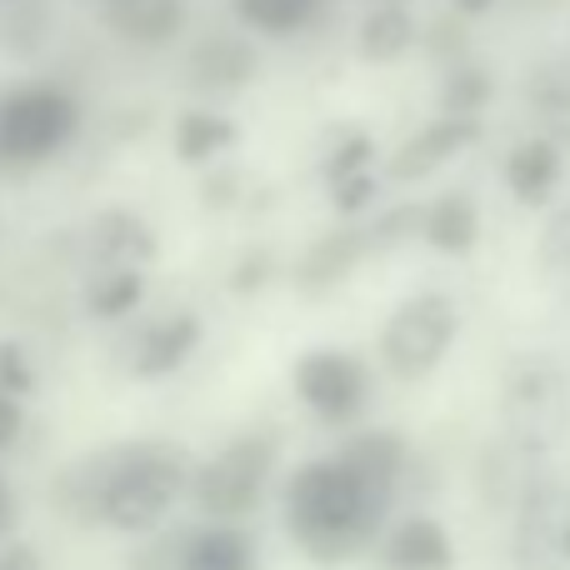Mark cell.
Segmentation results:
<instances>
[{
  "instance_id": "cell-1",
  "label": "cell",
  "mask_w": 570,
  "mask_h": 570,
  "mask_svg": "<svg viewBox=\"0 0 570 570\" xmlns=\"http://www.w3.org/2000/svg\"><path fill=\"white\" fill-rule=\"evenodd\" d=\"M190 475L196 471L186 451L166 441L116 445V451L86 455L66 475V505L110 531H150L190 491Z\"/></svg>"
},
{
  "instance_id": "cell-2",
  "label": "cell",
  "mask_w": 570,
  "mask_h": 570,
  "mask_svg": "<svg viewBox=\"0 0 570 570\" xmlns=\"http://www.w3.org/2000/svg\"><path fill=\"white\" fill-rule=\"evenodd\" d=\"M391 495L371 485L345 455H325L291 475L285 525L315 561H351L385 535Z\"/></svg>"
},
{
  "instance_id": "cell-3",
  "label": "cell",
  "mask_w": 570,
  "mask_h": 570,
  "mask_svg": "<svg viewBox=\"0 0 570 570\" xmlns=\"http://www.w3.org/2000/svg\"><path fill=\"white\" fill-rule=\"evenodd\" d=\"M501 425L521 445L551 455L570 441V371L556 355L525 351L501 375Z\"/></svg>"
},
{
  "instance_id": "cell-4",
  "label": "cell",
  "mask_w": 570,
  "mask_h": 570,
  "mask_svg": "<svg viewBox=\"0 0 570 570\" xmlns=\"http://www.w3.org/2000/svg\"><path fill=\"white\" fill-rule=\"evenodd\" d=\"M80 136V96L56 80H26L0 96V160L40 166Z\"/></svg>"
},
{
  "instance_id": "cell-5",
  "label": "cell",
  "mask_w": 570,
  "mask_h": 570,
  "mask_svg": "<svg viewBox=\"0 0 570 570\" xmlns=\"http://www.w3.org/2000/svg\"><path fill=\"white\" fill-rule=\"evenodd\" d=\"M271 471H276V441L271 435H236L220 445L210 461L196 465L190 475V501L210 515V521H240L266 501Z\"/></svg>"
},
{
  "instance_id": "cell-6",
  "label": "cell",
  "mask_w": 570,
  "mask_h": 570,
  "mask_svg": "<svg viewBox=\"0 0 570 570\" xmlns=\"http://www.w3.org/2000/svg\"><path fill=\"white\" fill-rule=\"evenodd\" d=\"M455 335H461V311L445 291H421L385 321L381 355L391 365L395 381H421L451 355Z\"/></svg>"
},
{
  "instance_id": "cell-7",
  "label": "cell",
  "mask_w": 570,
  "mask_h": 570,
  "mask_svg": "<svg viewBox=\"0 0 570 570\" xmlns=\"http://www.w3.org/2000/svg\"><path fill=\"white\" fill-rule=\"evenodd\" d=\"M511 551L521 570H570V485L546 475L511 511Z\"/></svg>"
},
{
  "instance_id": "cell-8",
  "label": "cell",
  "mask_w": 570,
  "mask_h": 570,
  "mask_svg": "<svg viewBox=\"0 0 570 570\" xmlns=\"http://www.w3.org/2000/svg\"><path fill=\"white\" fill-rule=\"evenodd\" d=\"M295 395H301V405L311 415L345 425L365 411L371 375H365L361 355H351V351H311L295 365Z\"/></svg>"
},
{
  "instance_id": "cell-9",
  "label": "cell",
  "mask_w": 570,
  "mask_h": 570,
  "mask_svg": "<svg viewBox=\"0 0 570 570\" xmlns=\"http://www.w3.org/2000/svg\"><path fill=\"white\" fill-rule=\"evenodd\" d=\"M180 76H186V86L206 100L240 96V90L261 76V50H256V40L246 36V26L240 30H206L200 40H190Z\"/></svg>"
},
{
  "instance_id": "cell-10",
  "label": "cell",
  "mask_w": 570,
  "mask_h": 570,
  "mask_svg": "<svg viewBox=\"0 0 570 570\" xmlns=\"http://www.w3.org/2000/svg\"><path fill=\"white\" fill-rule=\"evenodd\" d=\"M481 140V116H455V110H441L431 126H421L411 140H401V150L391 156V180L411 186V180L435 176L441 166H451L461 150H471Z\"/></svg>"
},
{
  "instance_id": "cell-11",
  "label": "cell",
  "mask_w": 570,
  "mask_h": 570,
  "mask_svg": "<svg viewBox=\"0 0 570 570\" xmlns=\"http://www.w3.org/2000/svg\"><path fill=\"white\" fill-rule=\"evenodd\" d=\"M90 10L110 36L140 50H166L186 36V0H90Z\"/></svg>"
},
{
  "instance_id": "cell-12",
  "label": "cell",
  "mask_w": 570,
  "mask_h": 570,
  "mask_svg": "<svg viewBox=\"0 0 570 570\" xmlns=\"http://www.w3.org/2000/svg\"><path fill=\"white\" fill-rule=\"evenodd\" d=\"M541 461L546 455L531 451V445H521L515 435H501L495 445H485V455H481V495H485V505H495V511H515V505H521L525 495L546 481Z\"/></svg>"
},
{
  "instance_id": "cell-13",
  "label": "cell",
  "mask_w": 570,
  "mask_h": 570,
  "mask_svg": "<svg viewBox=\"0 0 570 570\" xmlns=\"http://www.w3.org/2000/svg\"><path fill=\"white\" fill-rule=\"evenodd\" d=\"M200 345V321L190 311H170L160 321H150L136 335V351H130V371L140 381H160V375H176L180 365L196 355Z\"/></svg>"
},
{
  "instance_id": "cell-14",
  "label": "cell",
  "mask_w": 570,
  "mask_h": 570,
  "mask_svg": "<svg viewBox=\"0 0 570 570\" xmlns=\"http://www.w3.org/2000/svg\"><path fill=\"white\" fill-rule=\"evenodd\" d=\"M381 566L385 570H451L455 546L435 515H405L381 535Z\"/></svg>"
},
{
  "instance_id": "cell-15",
  "label": "cell",
  "mask_w": 570,
  "mask_h": 570,
  "mask_svg": "<svg viewBox=\"0 0 570 570\" xmlns=\"http://www.w3.org/2000/svg\"><path fill=\"white\" fill-rule=\"evenodd\" d=\"M415 40H421V26H415V10L405 6V0H375L361 16V26H355V50H361V60H371V66H395V60H405L415 50Z\"/></svg>"
},
{
  "instance_id": "cell-16",
  "label": "cell",
  "mask_w": 570,
  "mask_h": 570,
  "mask_svg": "<svg viewBox=\"0 0 570 570\" xmlns=\"http://www.w3.org/2000/svg\"><path fill=\"white\" fill-rule=\"evenodd\" d=\"M525 106L541 120V130L551 140H561L570 150V46L556 50V56H541L531 70H525Z\"/></svg>"
},
{
  "instance_id": "cell-17",
  "label": "cell",
  "mask_w": 570,
  "mask_h": 570,
  "mask_svg": "<svg viewBox=\"0 0 570 570\" xmlns=\"http://www.w3.org/2000/svg\"><path fill=\"white\" fill-rule=\"evenodd\" d=\"M561 166H566L561 140H551L546 130L541 136H525L521 146L505 156V186H511V196L521 200V206H546L551 190L561 186Z\"/></svg>"
},
{
  "instance_id": "cell-18",
  "label": "cell",
  "mask_w": 570,
  "mask_h": 570,
  "mask_svg": "<svg viewBox=\"0 0 570 570\" xmlns=\"http://www.w3.org/2000/svg\"><path fill=\"white\" fill-rule=\"evenodd\" d=\"M86 250L96 261V271L100 266H146L156 256V236H150V226L136 210H100L86 236Z\"/></svg>"
},
{
  "instance_id": "cell-19",
  "label": "cell",
  "mask_w": 570,
  "mask_h": 570,
  "mask_svg": "<svg viewBox=\"0 0 570 570\" xmlns=\"http://www.w3.org/2000/svg\"><path fill=\"white\" fill-rule=\"evenodd\" d=\"M180 570H261V556L236 521H216L180 535Z\"/></svg>"
},
{
  "instance_id": "cell-20",
  "label": "cell",
  "mask_w": 570,
  "mask_h": 570,
  "mask_svg": "<svg viewBox=\"0 0 570 570\" xmlns=\"http://www.w3.org/2000/svg\"><path fill=\"white\" fill-rule=\"evenodd\" d=\"M421 240L441 256H465V250L481 240V210L465 190H445L425 206V226H421Z\"/></svg>"
},
{
  "instance_id": "cell-21",
  "label": "cell",
  "mask_w": 570,
  "mask_h": 570,
  "mask_svg": "<svg viewBox=\"0 0 570 570\" xmlns=\"http://www.w3.org/2000/svg\"><path fill=\"white\" fill-rule=\"evenodd\" d=\"M365 256H371V250H365V230H361V220H355V226H345V230H331L315 250H305L301 271H295V285H301V291H331V285L351 276Z\"/></svg>"
},
{
  "instance_id": "cell-22",
  "label": "cell",
  "mask_w": 570,
  "mask_h": 570,
  "mask_svg": "<svg viewBox=\"0 0 570 570\" xmlns=\"http://www.w3.org/2000/svg\"><path fill=\"white\" fill-rule=\"evenodd\" d=\"M230 10H236V20L250 36L291 40V36H305L331 10V0H230Z\"/></svg>"
},
{
  "instance_id": "cell-23",
  "label": "cell",
  "mask_w": 570,
  "mask_h": 570,
  "mask_svg": "<svg viewBox=\"0 0 570 570\" xmlns=\"http://www.w3.org/2000/svg\"><path fill=\"white\" fill-rule=\"evenodd\" d=\"M56 36V0H0V50L30 60Z\"/></svg>"
},
{
  "instance_id": "cell-24",
  "label": "cell",
  "mask_w": 570,
  "mask_h": 570,
  "mask_svg": "<svg viewBox=\"0 0 570 570\" xmlns=\"http://www.w3.org/2000/svg\"><path fill=\"white\" fill-rule=\"evenodd\" d=\"M341 455L371 485H381L385 495L401 491V475H405V465H411V451H405V441L395 431H361V435H351V445H345Z\"/></svg>"
},
{
  "instance_id": "cell-25",
  "label": "cell",
  "mask_w": 570,
  "mask_h": 570,
  "mask_svg": "<svg viewBox=\"0 0 570 570\" xmlns=\"http://www.w3.org/2000/svg\"><path fill=\"white\" fill-rule=\"evenodd\" d=\"M236 120L226 116V110L216 106H190L176 116V156L190 160V166H200V160L220 156V150L236 146Z\"/></svg>"
},
{
  "instance_id": "cell-26",
  "label": "cell",
  "mask_w": 570,
  "mask_h": 570,
  "mask_svg": "<svg viewBox=\"0 0 570 570\" xmlns=\"http://www.w3.org/2000/svg\"><path fill=\"white\" fill-rule=\"evenodd\" d=\"M146 295V266H100L96 281L86 285V311L96 321H120Z\"/></svg>"
},
{
  "instance_id": "cell-27",
  "label": "cell",
  "mask_w": 570,
  "mask_h": 570,
  "mask_svg": "<svg viewBox=\"0 0 570 570\" xmlns=\"http://www.w3.org/2000/svg\"><path fill=\"white\" fill-rule=\"evenodd\" d=\"M491 76L485 66H475L471 56H461L441 80V110H455V116H481L485 100H491Z\"/></svg>"
},
{
  "instance_id": "cell-28",
  "label": "cell",
  "mask_w": 570,
  "mask_h": 570,
  "mask_svg": "<svg viewBox=\"0 0 570 570\" xmlns=\"http://www.w3.org/2000/svg\"><path fill=\"white\" fill-rule=\"evenodd\" d=\"M421 226H425V206H395V210H385V216H375V220H361L365 250H371V256L395 250V246H405V240L421 236Z\"/></svg>"
},
{
  "instance_id": "cell-29",
  "label": "cell",
  "mask_w": 570,
  "mask_h": 570,
  "mask_svg": "<svg viewBox=\"0 0 570 570\" xmlns=\"http://www.w3.org/2000/svg\"><path fill=\"white\" fill-rule=\"evenodd\" d=\"M541 271L561 295H570V206L556 210L541 230Z\"/></svg>"
},
{
  "instance_id": "cell-30",
  "label": "cell",
  "mask_w": 570,
  "mask_h": 570,
  "mask_svg": "<svg viewBox=\"0 0 570 570\" xmlns=\"http://www.w3.org/2000/svg\"><path fill=\"white\" fill-rule=\"evenodd\" d=\"M371 156H375V146H371V136H365V130H351L345 140H335L331 156H325V166H321L325 186H335V180H345V176H361V170H371Z\"/></svg>"
},
{
  "instance_id": "cell-31",
  "label": "cell",
  "mask_w": 570,
  "mask_h": 570,
  "mask_svg": "<svg viewBox=\"0 0 570 570\" xmlns=\"http://www.w3.org/2000/svg\"><path fill=\"white\" fill-rule=\"evenodd\" d=\"M20 435V405H16V391L10 385H0V451L6 445H16Z\"/></svg>"
},
{
  "instance_id": "cell-32",
  "label": "cell",
  "mask_w": 570,
  "mask_h": 570,
  "mask_svg": "<svg viewBox=\"0 0 570 570\" xmlns=\"http://www.w3.org/2000/svg\"><path fill=\"white\" fill-rule=\"evenodd\" d=\"M0 570H40V556L26 551V546H6L0 551Z\"/></svg>"
},
{
  "instance_id": "cell-33",
  "label": "cell",
  "mask_w": 570,
  "mask_h": 570,
  "mask_svg": "<svg viewBox=\"0 0 570 570\" xmlns=\"http://www.w3.org/2000/svg\"><path fill=\"white\" fill-rule=\"evenodd\" d=\"M455 10H461V16H485V10L495 6V0H451Z\"/></svg>"
},
{
  "instance_id": "cell-34",
  "label": "cell",
  "mask_w": 570,
  "mask_h": 570,
  "mask_svg": "<svg viewBox=\"0 0 570 570\" xmlns=\"http://www.w3.org/2000/svg\"><path fill=\"white\" fill-rule=\"evenodd\" d=\"M0 515H6V501H0Z\"/></svg>"
},
{
  "instance_id": "cell-35",
  "label": "cell",
  "mask_w": 570,
  "mask_h": 570,
  "mask_svg": "<svg viewBox=\"0 0 570 570\" xmlns=\"http://www.w3.org/2000/svg\"><path fill=\"white\" fill-rule=\"evenodd\" d=\"M371 6H375V0H371ZM405 6H411V0H405Z\"/></svg>"
}]
</instances>
